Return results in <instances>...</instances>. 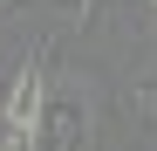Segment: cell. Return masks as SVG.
I'll return each instance as SVG.
<instances>
[{
    "label": "cell",
    "instance_id": "obj_1",
    "mask_svg": "<svg viewBox=\"0 0 157 151\" xmlns=\"http://www.w3.org/2000/svg\"><path fill=\"white\" fill-rule=\"evenodd\" d=\"M41 117H48V76L28 62V69L14 76L7 117H0V144H7V151H34V137H41Z\"/></svg>",
    "mask_w": 157,
    "mask_h": 151
},
{
    "label": "cell",
    "instance_id": "obj_2",
    "mask_svg": "<svg viewBox=\"0 0 157 151\" xmlns=\"http://www.w3.org/2000/svg\"><path fill=\"white\" fill-rule=\"evenodd\" d=\"M34 151H89V117H82V103H75V96H55V103H48Z\"/></svg>",
    "mask_w": 157,
    "mask_h": 151
},
{
    "label": "cell",
    "instance_id": "obj_3",
    "mask_svg": "<svg viewBox=\"0 0 157 151\" xmlns=\"http://www.w3.org/2000/svg\"><path fill=\"white\" fill-rule=\"evenodd\" d=\"M150 35H157V0H150Z\"/></svg>",
    "mask_w": 157,
    "mask_h": 151
},
{
    "label": "cell",
    "instance_id": "obj_4",
    "mask_svg": "<svg viewBox=\"0 0 157 151\" xmlns=\"http://www.w3.org/2000/svg\"><path fill=\"white\" fill-rule=\"evenodd\" d=\"M62 7H68V14H75V7H82V0H62Z\"/></svg>",
    "mask_w": 157,
    "mask_h": 151
}]
</instances>
